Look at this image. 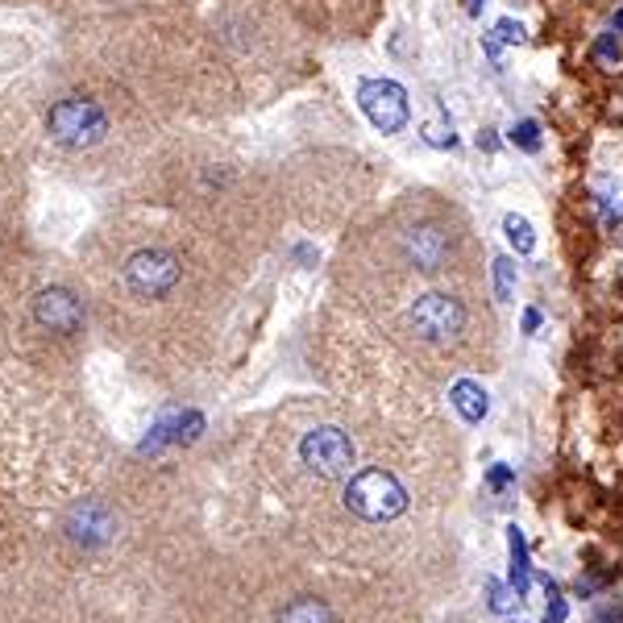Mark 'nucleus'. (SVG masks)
Returning <instances> with one entry per match:
<instances>
[{"label": "nucleus", "mask_w": 623, "mask_h": 623, "mask_svg": "<svg viewBox=\"0 0 623 623\" xmlns=\"http://www.w3.org/2000/svg\"><path fill=\"white\" fill-rule=\"evenodd\" d=\"M341 503H345V511H354L358 520H366V524H387V520H396L399 511L408 508V491H403V482L391 470L361 466V470L345 478Z\"/></svg>", "instance_id": "nucleus-6"}, {"label": "nucleus", "mask_w": 623, "mask_h": 623, "mask_svg": "<svg viewBox=\"0 0 623 623\" xmlns=\"http://www.w3.org/2000/svg\"><path fill=\"white\" fill-rule=\"evenodd\" d=\"M279 4H283L291 18L308 21V25H329L345 0H279Z\"/></svg>", "instance_id": "nucleus-11"}, {"label": "nucleus", "mask_w": 623, "mask_h": 623, "mask_svg": "<svg viewBox=\"0 0 623 623\" xmlns=\"http://www.w3.org/2000/svg\"><path fill=\"white\" fill-rule=\"evenodd\" d=\"M599 623H623V607H620V615H615V607H607L603 615H599Z\"/></svg>", "instance_id": "nucleus-25"}, {"label": "nucleus", "mask_w": 623, "mask_h": 623, "mask_svg": "<svg viewBox=\"0 0 623 623\" xmlns=\"http://www.w3.org/2000/svg\"><path fill=\"white\" fill-rule=\"evenodd\" d=\"M487 594H491V611H494V615H508L511 607L520 603V594H515V590H508L503 582H487Z\"/></svg>", "instance_id": "nucleus-16"}, {"label": "nucleus", "mask_w": 623, "mask_h": 623, "mask_svg": "<svg viewBox=\"0 0 623 623\" xmlns=\"http://www.w3.org/2000/svg\"><path fill=\"white\" fill-rule=\"evenodd\" d=\"M536 329H541V312L529 308V312H524V333H536Z\"/></svg>", "instance_id": "nucleus-24"}, {"label": "nucleus", "mask_w": 623, "mask_h": 623, "mask_svg": "<svg viewBox=\"0 0 623 623\" xmlns=\"http://www.w3.org/2000/svg\"><path fill=\"white\" fill-rule=\"evenodd\" d=\"M594 63H599V67H620V63H623V51H620V38H615V30L594 42Z\"/></svg>", "instance_id": "nucleus-15"}, {"label": "nucleus", "mask_w": 623, "mask_h": 623, "mask_svg": "<svg viewBox=\"0 0 623 623\" xmlns=\"http://www.w3.org/2000/svg\"><path fill=\"white\" fill-rule=\"evenodd\" d=\"M494 34L503 42H524V25L520 21H511V18H503L499 25H494Z\"/></svg>", "instance_id": "nucleus-20"}, {"label": "nucleus", "mask_w": 623, "mask_h": 623, "mask_svg": "<svg viewBox=\"0 0 623 623\" xmlns=\"http://www.w3.org/2000/svg\"><path fill=\"white\" fill-rule=\"evenodd\" d=\"M408 333H415V341L424 345L449 349L470 333V308L454 291H424L408 308Z\"/></svg>", "instance_id": "nucleus-7"}, {"label": "nucleus", "mask_w": 623, "mask_h": 623, "mask_svg": "<svg viewBox=\"0 0 623 623\" xmlns=\"http://www.w3.org/2000/svg\"><path fill=\"white\" fill-rule=\"evenodd\" d=\"M0 303L13 366L51 382H76L96 333L92 296L76 258H63L18 229L0 237Z\"/></svg>", "instance_id": "nucleus-2"}, {"label": "nucleus", "mask_w": 623, "mask_h": 623, "mask_svg": "<svg viewBox=\"0 0 623 623\" xmlns=\"http://www.w3.org/2000/svg\"><path fill=\"white\" fill-rule=\"evenodd\" d=\"M611 30H623V9L615 13V21H611Z\"/></svg>", "instance_id": "nucleus-29"}, {"label": "nucleus", "mask_w": 623, "mask_h": 623, "mask_svg": "<svg viewBox=\"0 0 623 623\" xmlns=\"http://www.w3.org/2000/svg\"><path fill=\"white\" fill-rule=\"evenodd\" d=\"M0 623H18V615L9 611V603H4V599H0Z\"/></svg>", "instance_id": "nucleus-26"}, {"label": "nucleus", "mask_w": 623, "mask_h": 623, "mask_svg": "<svg viewBox=\"0 0 623 623\" xmlns=\"http://www.w3.org/2000/svg\"><path fill=\"white\" fill-rule=\"evenodd\" d=\"M482 51H487V58H491L494 67L503 63V58H499V34H482Z\"/></svg>", "instance_id": "nucleus-22"}, {"label": "nucleus", "mask_w": 623, "mask_h": 623, "mask_svg": "<svg viewBox=\"0 0 623 623\" xmlns=\"http://www.w3.org/2000/svg\"><path fill=\"white\" fill-rule=\"evenodd\" d=\"M508 137H511V146H520L524 154H541V146H545V142H541V125H536L532 116L515 121L508 130Z\"/></svg>", "instance_id": "nucleus-13"}, {"label": "nucleus", "mask_w": 623, "mask_h": 623, "mask_svg": "<svg viewBox=\"0 0 623 623\" xmlns=\"http://www.w3.org/2000/svg\"><path fill=\"white\" fill-rule=\"evenodd\" d=\"M225 242L163 204L116 208L76 249L96 333L142 370H191L225 312Z\"/></svg>", "instance_id": "nucleus-1"}, {"label": "nucleus", "mask_w": 623, "mask_h": 623, "mask_svg": "<svg viewBox=\"0 0 623 623\" xmlns=\"http://www.w3.org/2000/svg\"><path fill=\"white\" fill-rule=\"evenodd\" d=\"M482 4H487V0H466V13H470V18H478V13H482Z\"/></svg>", "instance_id": "nucleus-27"}, {"label": "nucleus", "mask_w": 623, "mask_h": 623, "mask_svg": "<svg viewBox=\"0 0 623 623\" xmlns=\"http://www.w3.org/2000/svg\"><path fill=\"white\" fill-rule=\"evenodd\" d=\"M0 4H46V0H0Z\"/></svg>", "instance_id": "nucleus-28"}, {"label": "nucleus", "mask_w": 623, "mask_h": 623, "mask_svg": "<svg viewBox=\"0 0 623 623\" xmlns=\"http://www.w3.org/2000/svg\"><path fill=\"white\" fill-rule=\"evenodd\" d=\"M494 300H511V291H515V263L511 258H494Z\"/></svg>", "instance_id": "nucleus-14"}, {"label": "nucleus", "mask_w": 623, "mask_h": 623, "mask_svg": "<svg viewBox=\"0 0 623 623\" xmlns=\"http://www.w3.org/2000/svg\"><path fill=\"white\" fill-rule=\"evenodd\" d=\"M200 0H46L58 34H137L179 30Z\"/></svg>", "instance_id": "nucleus-3"}, {"label": "nucleus", "mask_w": 623, "mask_h": 623, "mask_svg": "<svg viewBox=\"0 0 623 623\" xmlns=\"http://www.w3.org/2000/svg\"><path fill=\"white\" fill-rule=\"evenodd\" d=\"M9 233H18V229H9L4 221H0V237H9Z\"/></svg>", "instance_id": "nucleus-30"}, {"label": "nucleus", "mask_w": 623, "mask_h": 623, "mask_svg": "<svg viewBox=\"0 0 623 623\" xmlns=\"http://www.w3.org/2000/svg\"><path fill=\"white\" fill-rule=\"evenodd\" d=\"M487 482H491L494 491H508L511 482H515V470H511V466H503V461H499V466H491V474H487Z\"/></svg>", "instance_id": "nucleus-19"}, {"label": "nucleus", "mask_w": 623, "mask_h": 623, "mask_svg": "<svg viewBox=\"0 0 623 623\" xmlns=\"http://www.w3.org/2000/svg\"><path fill=\"white\" fill-rule=\"evenodd\" d=\"M13 361V354H9V329H4V303H0V370Z\"/></svg>", "instance_id": "nucleus-21"}, {"label": "nucleus", "mask_w": 623, "mask_h": 623, "mask_svg": "<svg viewBox=\"0 0 623 623\" xmlns=\"http://www.w3.org/2000/svg\"><path fill=\"white\" fill-rule=\"evenodd\" d=\"M503 233H508V242L515 246V254H532V249H536V233H532V225L524 216L508 212V216H503Z\"/></svg>", "instance_id": "nucleus-12"}, {"label": "nucleus", "mask_w": 623, "mask_h": 623, "mask_svg": "<svg viewBox=\"0 0 623 623\" xmlns=\"http://www.w3.org/2000/svg\"><path fill=\"white\" fill-rule=\"evenodd\" d=\"M508 548H511V590L524 599V594H529L532 566H529V545H524V532L515 529V524L508 529Z\"/></svg>", "instance_id": "nucleus-10"}, {"label": "nucleus", "mask_w": 623, "mask_h": 623, "mask_svg": "<svg viewBox=\"0 0 623 623\" xmlns=\"http://www.w3.org/2000/svg\"><path fill=\"white\" fill-rule=\"evenodd\" d=\"M545 586H548V611L541 623H566V599L557 594V582H548L545 578Z\"/></svg>", "instance_id": "nucleus-17"}, {"label": "nucleus", "mask_w": 623, "mask_h": 623, "mask_svg": "<svg viewBox=\"0 0 623 623\" xmlns=\"http://www.w3.org/2000/svg\"><path fill=\"white\" fill-rule=\"evenodd\" d=\"M424 142H429V146H457L454 125H445V121H436V125H429V130H424Z\"/></svg>", "instance_id": "nucleus-18"}, {"label": "nucleus", "mask_w": 623, "mask_h": 623, "mask_svg": "<svg viewBox=\"0 0 623 623\" xmlns=\"http://www.w3.org/2000/svg\"><path fill=\"white\" fill-rule=\"evenodd\" d=\"M42 532V511H34L18 491L0 482V590L18 582L34 561Z\"/></svg>", "instance_id": "nucleus-5"}, {"label": "nucleus", "mask_w": 623, "mask_h": 623, "mask_svg": "<svg viewBox=\"0 0 623 623\" xmlns=\"http://www.w3.org/2000/svg\"><path fill=\"white\" fill-rule=\"evenodd\" d=\"M478 151H499V137H494V130H482L478 133Z\"/></svg>", "instance_id": "nucleus-23"}, {"label": "nucleus", "mask_w": 623, "mask_h": 623, "mask_svg": "<svg viewBox=\"0 0 623 623\" xmlns=\"http://www.w3.org/2000/svg\"><path fill=\"white\" fill-rule=\"evenodd\" d=\"M449 399H454V408H457V415L466 420V424H478L482 415H487V391L474 382V378H461V382H454V391H449Z\"/></svg>", "instance_id": "nucleus-9"}, {"label": "nucleus", "mask_w": 623, "mask_h": 623, "mask_svg": "<svg viewBox=\"0 0 623 623\" xmlns=\"http://www.w3.org/2000/svg\"><path fill=\"white\" fill-rule=\"evenodd\" d=\"M291 457H296V470L303 478H316V482H345L354 474V461H358V445L354 436L345 433L341 424H308L296 445H291Z\"/></svg>", "instance_id": "nucleus-4"}, {"label": "nucleus", "mask_w": 623, "mask_h": 623, "mask_svg": "<svg viewBox=\"0 0 623 623\" xmlns=\"http://www.w3.org/2000/svg\"><path fill=\"white\" fill-rule=\"evenodd\" d=\"M358 109L370 116V125L378 133H403L412 121V104L408 92L396 79H361L358 84Z\"/></svg>", "instance_id": "nucleus-8"}]
</instances>
